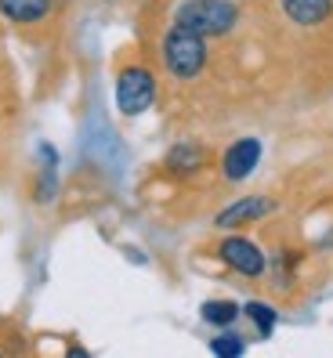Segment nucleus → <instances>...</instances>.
Masks as SVG:
<instances>
[{"mask_svg": "<svg viewBox=\"0 0 333 358\" xmlns=\"http://www.w3.org/2000/svg\"><path fill=\"white\" fill-rule=\"evenodd\" d=\"M58 0H0V18L15 29H36L55 18Z\"/></svg>", "mask_w": 333, "mask_h": 358, "instance_id": "0eeeda50", "label": "nucleus"}, {"mask_svg": "<svg viewBox=\"0 0 333 358\" xmlns=\"http://www.w3.org/2000/svg\"><path fill=\"white\" fill-rule=\"evenodd\" d=\"M276 206H279V203H276L272 196H243V199H236V203H228L221 214L214 217V224L225 228V231H236V228H246V224H257V221H264V217H272Z\"/></svg>", "mask_w": 333, "mask_h": 358, "instance_id": "423d86ee", "label": "nucleus"}, {"mask_svg": "<svg viewBox=\"0 0 333 358\" xmlns=\"http://www.w3.org/2000/svg\"><path fill=\"white\" fill-rule=\"evenodd\" d=\"M239 304L236 301H228V297H218V301H206L203 308H199V315H203V322H211V326H218V329H225V326H232L236 319H239Z\"/></svg>", "mask_w": 333, "mask_h": 358, "instance_id": "9d476101", "label": "nucleus"}, {"mask_svg": "<svg viewBox=\"0 0 333 358\" xmlns=\"http://www.w3.org/2000/svg\"><path fill=\"white\" fill-rule=\"evenodd\" d=\"M261 156H264V145H261V138H236L228 149L221 152V159H218V166H221V178L225 181H232V185H239V181H246L250 174L257 171V163H261Z\"/></svg>", "mask_w": 333, "mask_h": 358, "instance_id": "39448f33", "label": "nucleus"}, {"mask_svg": "<svg viewBox=\"0 0 333 358\" xmlns=\"http://www.w3.org/2000/svg\"><path fill=\"white\" fill-rule=\"evenodd\" d=\"M116 109L123 116H141L156 105V94H160V83H156V73L145 66V62H123L116 69Z\"/></svg>", "mask_w": 333, "mask_h": 358, "instance_id": "7ed1b4c3", "label": "nucleus"}, {"mask_svg": "<svg viewBox=\"0 0 333 358\" xmlns=\"http://www.w3.org/2000/svg\"><path fill=\"white\" fill-rule=\"evenodd\" d=\"M160 62L171 80L192 83L211 66V44H206V36L171 22V29L160 36Z\"/></svg>", "mask_w": 333, "mask_h": 358, "instance_id": "f257e3e1", "label": "nucleus"}, {"mask_svg": "<svg viewBox=\"0 0 333 358\" xmlns=\"http://www.w3.org/2000/svg\"><path fill=\"white\" fill-rule=\"evenodd\" d=\"M239 4L236 0H181V4L171 11V22L174 26H185L206 40H218V36H228L236 26H239Z\"/></svg>", "mask_w": 333, "mask_h": 358, "instance_id": "f03ea898", "label": "nucleus"}, {"mask_svg": "<svg viewBox=\"0 0 333 358\" xmlns=\"http://www.w3.org/2000/svg\"><path fill=\"white\" fill-rule=\"evenodd\" d=\"M211 355H221V358H239V355H246V341L236 333V329H228L225 326V333H218V336H211Z\"/></svg>", "mask_w": 333, "mask_h": 358, "instance_id": "f8f14e48", "label": "nucleus"}, {"mask_svg": "<svg viewBox=\"0 0 333 358\" xmlns=\"http://www.w3.org/2000/svg\"><path fill=\"white\" fill-rule=\"evenodd\" d=\"M218 257L243 279H264V271H268L264 250L254 239H246V236H225L218 243Z\"/></svg>", "mask_w": 333, "mask_h": 358, "instance_id": "20e7f679", "label": "nucleus"}, {"mask_svg": "<svg viewBox=\"0 0 333 358\" xmlns=\"http://www.w3.org/2000/svg\"><path fill=\"white\" fill-rule=\"evenodd\" d=\"M243 315L254 322V329L261 333V341H264V336H272V329H276V322H279L276 308L264 304V301H246V304H243Z\"/></svg>", "mask_w": 333, "mask_h": 358, "instance_id": "9b49d317", "label": "nucleus"}, {"mask_svg": "<svg viewBox=\"0 0 333 358\" xmlns=\"http://www.w3.org/2000/svg\"><path fill=\"white\" fill-rule=\"evenodd\" d=\"M211 163V152L199 141H174L163 156V171L171 178H196L203 166Z\"/></svg>", "mask_w": 333, "mask_h": 358, "instance_id": "6e6552de", "label": "nucleus"}, {"mask_svg": "<svg viewBox=\"0 0 333 358\" xmlns=\"http://www.w3.org/2000/svg\"><path fill=\"white\" fill-rule=\"evenodd\" d=\"M279 11L290 26L319 29L333 18V0H279Z\"/></svg>", "mask_w": 333, "mask_h": 358, "instance_id": "1a4fd4ad", "label": "nucleus"}]
</instances>
